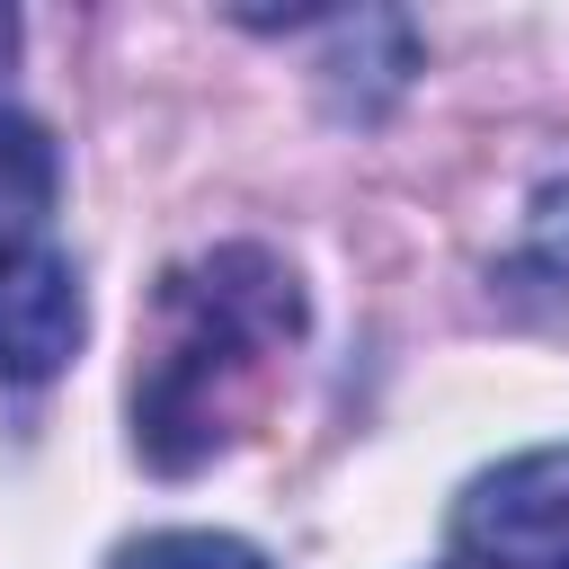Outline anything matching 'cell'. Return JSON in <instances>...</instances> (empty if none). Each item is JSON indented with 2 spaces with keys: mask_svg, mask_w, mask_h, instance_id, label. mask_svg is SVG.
<instances>
[{
  "mask_svg": "<svg viewBox=\"0 0 569 569\" xmlns=\"http://www.w3.org/2000/svg\"><path fill=\"white\" fill-rule=\"evenodd\" d=\"M107 569H276V560L240 533H213V525H160V533H133Z\"/></svg>",
  "mask_w": 569,
  "mask_h": 569,
  "instance_id": "5",
  "label": "cell"
},
{
  "mask_svg": "<svg viewBox=\"0 0 569 569\" xmlns=\"http://www.w3.org/2000/svg\"><path fill=\"white\" fill-rule=\"evenodd\" d=\"M462 569H569V445H533L489 462L453 498Z\"/></svg>",
  "mask_w": 569,
  "mask_h": 569,
  "instance_id": "2",
  "label": "cell"
},
{
  "mask_svg": "<svg viewBox=\"0 0 569 569\" xmlns=\"http://www.w3.org/2000/svg\"><path fill=\"white\" fill-rule=\"evenodd\" d=\"M53 196H62V151H53V133H44L36 116L0 107V267L27 258V249H44L36 231H44Z\"/></svg>",
  "mask_w": 569,
  "mask_h": 569,
  "instance_id": "4",
  "label": "cell"
},
{
  "mask_svg": "<svg viewBox=\"0 0 569 569\" xmlns=\"http://www.w3.org/2000/svg\"><path fill=\"white\" fill-rule=\"evenodd\" d=\"M302 338V284L284 258L231 240L160 284V329L133 382V445L151 471H196L231 445L240 400L267 382V365Z\"/></svg>",
  "mask_w": 569,
  "mask_h": 569,
  "instance_id": "1",
  "label": "cell"
},
{
  "mask_svg": "<svg viewBox=\"0 0 569 569\" xmlns=\"http://www.w3.org/2000/svg\"><path fill=\"white\" fill-rule=\"evenodd\" d=\"M80 320H89V302H80L71 258H53V249L9 258L0 267V382L9 391L53 382L71 365V347H80Z\"/></svg>",
  "mask_w": 569,
  "mask_h": 569,
  "instance_id": "3",
  "label": "cell"
},
{
  "mask_svg": "<svg viewBox=\"0 0 569 569\" xmlns=\"http://www.w3.org/2000/svg\"><path fill=\"white\" fill-rule=\"evenodd\" d=\"M533 258L551 276H569V187H542L533 196Z\"/></svg>",
  "mask_w": 569,
  "mask_h": 569,
  "instance_id": "6",
  "label": "cell"
},
{
  "mask_svg": "<svg viewBox=\"0 0 569 569\" xmlns=\"http://www.w3.org/2000/svg\"><path fill=\"white\" fill-rule=\"evenodd\" d=\"M9 53H18V18L0 9V62H9Z\"/></svg>",
  "mask_w": 569,
  "mask_h": 569,
  "instance_id": "7",
  "label": "cell"
}]
</instances>
